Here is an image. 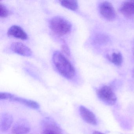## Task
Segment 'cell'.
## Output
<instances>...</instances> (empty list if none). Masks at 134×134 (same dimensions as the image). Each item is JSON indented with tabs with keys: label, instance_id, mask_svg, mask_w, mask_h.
<instances>
[{
	"label": "cell",
	"instance_id": "277c9868",
	"mask_svg": "<svg viewBox=\"0 0 134 134\" xmlns=\"http://www.w3.org/2000/svg\"><path fill=\"white\" fill-rule=\"evenodd\" d=\"M42 134H63L59 125L51 118H46L41 121Z\"/></svg>",
	"mask_w": 134,
	"mask_h": 134
},
{
	"label": "cell",
	"instance_id": "52a82bcc",
	"mask_svg": "<svg viewBox=\"0 0 134 134\" xmlns=\"http://www.w3.org/2000/svg\"><path fill=\"white\" fill-rule=\"evenodd\" d=\"M10 49L14 53L23 56L29 57L32 54L31 50L26 45L20 42L13 43L11 45Z\"/></svg>",
	"mask_w": 134,
	"mask_h": 134
},
{
	"label": "cell",
	"instance_id": "9c48e42d",
	"mask_svg": "<svg viewBox=\"0 0 134 134\" xmlns=\"http://www.w3.org/2000/svg\"><path fill=\"white\" fill-rule=\"evenodd\" d=\"M7 34L9 36L23 40H27L28 38L27 34L18 26L14 25L12 26L8 30Z\"/></svg>",
	"mask_w": 134,
	"mask_h": 134
},
{
	"label": "cell",
	"instance_id": "5bb4252c",
	"mask_svg": "<svg viewBox=\"0 0 134 134\" xmlns=\"http://www.w3.org/2000/svg\"><path fill=\"white\" fill-rule=\"evenodd\" d=\"M111 60L113 64L119 66L123 62V57L120 53H114L112 54Z\"/></svg>",
	"mask_w": 134,
	"mask_h": 134
},
{
	"label": "cell",
	"instance_id": "30bf717a",
	"mask_svg": "<svg viewBox=\"0 0 134 134\" xmlns=\"http://www.w3.org/2000/svg\"><path fill=\"white\" fill-rule=\"evenodd\" d=\"M8 100L13 102H18L34 109H38L40 108V105L37 102L30 99L17 97L12 94H11Z\"/></svg>",
	"mask_w": 134,
	"mask_h": 134
},
{
	"label": "cell",
	"instance_id": "6da1fadb",
	"mask_svg": "<svg viewBox=\"0 0 134 134\" xmlns=\"http://www.w3.org/2000/svg\"><path fill=\"white\" fill-rule=\"evenodd\" d=\"M53 61L55 68L62 76L69 80L73 78L75 74V69L61 52L59 51L54 52Z\"/></svg>",
	"mask_w": 134,
	"mask_h": 134
},
{
	"label": "cell",
	"instance_id": "ba28073f",
	"mask_svg": "<svg viewBox=\"0 0 134 134\" xmlns=\"http://www.w3.org/2000/svg\"><path fill=\"white\" fill-rule=\"evenodd\" d=\"M80 112L82 119L88 124L96 125L97 120L95 114L91 110L83 106L80 107Z\"/></svg>",
	"mask_w": 134,
	"mask_h": 134
},
{
	"label": "cell",
	"instance_id": "5b68a950",
	"mask_svg": "<svg viewBox=\"0 0 134 134\" xmlns=\"http://www.w3.org/2000/svg\"><path fill=\"white\" fill-rule=\"evenodd\" d=\"M99 12L107 19L112 20L115 18L116 12L113 5L108 2H104L99 5Z\"/></svg>",
	"mask_w": 134,
	"mask_h": 134
},
{
	"label": "cell",
	"instance_id": "8fae6325",
	"mask_svg": "<svg viewBox=\"0 0 134 134\" xmlns=\"http://www.w3.org/2000/svg\"><path fill=\"white\" fill-rule=\"evenodd\" d=\"M13 121V117L9 113H5L1 116L0 121V129L2 131H7L11 126Z\"/></svg>",
	"mask_w": 134,
	"mask_h": 134
},
{
	"label": "cell",
	"instance_id": "9a60e30c",
	"mask_svg": "<svg viewBox=\"0 0 134 134\" xmlns=\"http://www.w3.org/2000/svg\"><path fill=\"white\" fill-rule=\"evenodd\" d=\"M0 16L1 18H6L8 15V10L5 6L0 4Z\"/></svg>",
	"mask_w": 134,
	"mask_h": 134
},
{
	"label": "cell",
	"instance_id": "4fadbf2b",
	"mask_svg": "<svg viewBox=\"0 0 134 134\" xmlns=\"http://www.w3.org/2000/svg\"><path fill=\"white\" fill-rule=\"evenodd\" d=\"M61 4L65 8L72 11H76L78 9V4L77 1H61Z\"/></svg>",
	"mask_w": 134,
	"mask_h": 134
},
{
	"label": "cell",
	"instance_id": "7c38bea8",
	"mask_svg": "<svg viewBox=\"0 0 134 134\" xmlns=\"http://www.w3.org/2000/svg\"><path fill=\"white\" fill-rule=\"evenodd\" d=\"M120 11L127 18H134V1H127L124 3L121 7Z\"/></svg>",
	"mask_w": 134,
	"mask_h": 134
},
{
	"label": "cell",
	"instance_id": "8992f818",
	"mask_svg": "<svg viewBox=\"0 0 134 134\" xmlns=\"http://www.w3.org/2000/svg\"><path fill=\"white\" fill-rule=\"evenodd\" d=\"M31 126L29 122L26 119H20L14 125L12 128L14 134H25L29 132Z\"/></svg>",
	"mask_w": 134,
	"mask_h": 134
},
{
	"label": "cell",
	"instance_id": "3957f363",
	"mask_svg": "<svg viewBox=\"0 0 134 134\" xmlns=\"http://www.w3.org/2000/svg\"><path fill=\"white\" fill-rule=\"evenodd\" d=\"M97 94L99 99L108 105H113L116 102V96L109 86L105 85L99 88L97 91Z\"/></svg>",
	"mask_w": 134,
	"mask_h": 134
},
{
	"label": "cell",
	"instance_id": "2e32d148",
	"mask_svg": "<svg viewBox=\"0 0 134 134\" xmlns=\"http://www.w3.org/2000/svg\"><path fill=\"white\" fill-rule=\"evenodd\" d=\"M62 49L64 52L67 55H70V51L68 47L66 45H63L62 47Z\"/></svg>",
	"mask_w": 134,
	"mask_h": 134
},
{
	"label": "cell",
	"instance_id": "7a4b0ae2",
	"mask_svg": "<svg viewBox=\"0 0 134 134\" xmlns=\"http://www.w3.org/2000/svg\"><path fill=\"white\" fill-rule=\"evenodd\" d=\"M49 26L53 32L59 36L67 34L72 29V25L68 20L59 16L54 17L51 19Z\"/></svg>",
	"mask_w": 134,
	"mask_h": 134
},
{
	"label": "cell",
	"instance_id": "e0dca14e",
	"mask_svg": "<svg viewBox=\"0 0 134 134\" xmlns=\"http://www.w3.org/2000/svg\"><path fill=\"white\" fill-rule=\"evenodd\" d=\"M93 134H104V133H102L98 131H94L93 132Z\"/></svg>",
	"mask_w": 134,
	"mask_h": 134
}]
</instances>
